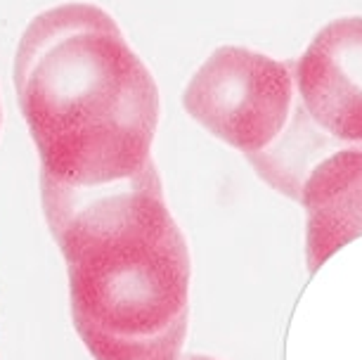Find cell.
<instances>
[{
	"instance_id": "obj_8",
	"label": "cell",
	"mask_w": 362,
	"mask_h": 360,
	"mask_svg": "<svg viewBox=\"0 0 362 360\" xmlns=\"http://www.w3.org/2000/svg\"><path fill=\"white\" fill-rule=\"evenodd\" d=\"M0 126H3V110H0Z\"/></svg>"
},
{
	"instance_id": "obj_2",
	"label": "cell",
	"mask_w": 362,
	"mask_h": 360,
	"mask_svg": "<svg viewBox=\"0 0 362 360\" xmlns=\"http://www.w3.org/2000/svg\"><path fill=\"white\" fill-rule=\"evenodd\" d=\"M69 273L71 318L95 360H177L189 323L187 240L159 168L43 209Z\"/></svg>"
},
{
	"instance_id": "obj_3",
	"label": "cell",
	"mask_w": 362,
	"mask_h": 360,
	"mask_svg": "<svg viewBox=\"0 0 362 360\" xmlns=\"http://www.w3.org/2000/svg\"><path fill=\"white\" fill-rule=\"evenodd\" d=\"M293 69L242 45L216 47L192 74L182 107L197 124L244 157L265 152L293 112Z\"/></svg>"
},
{
	"instance_id": "obj_1",
	"label": "cell",
	"mask_w": 362,
	"mask_h": 360,
	"mask_svg": "<svg viewBox=\"0 0 362 360\" xmlns=\"http://www.w3.org/2000/svg\"><path fill=\"white\" fill-rule=\"evenodd\" d=\"M15 93L40 161L43 209L154 171L159 86L107 10L62 3L26 24Z\"/></svg>"
},
{
	"instance_id": "obj_6",
	"label": "cell",
	"mask_w": 362,
	"mask_h": 360,
	"mask_svg": "<svg viewBox=\"0 0 362 360\" xmlns=\"http://www.w3.org/2000/svg\"><path fill=\"white\" fill-rule=\"evenodd\" d=\"M291 114L293 117L289 119L282 135L265 152L247 159L270 187L298 202V192L305 175L310 173V168L317 161L329 157V145L337 140H332L325 131H320L308 114L303 112V107L293 110Z\"/></svg>"
},
{
	"instance_id": "obj_5",
	"label": "cell",
	"mask_w": 362,
	"mask_h": 360,
	"mask_svg": "<svg viewBox=\"0 0 362 360\" xmlns=\"http://www.w3.org/2000/svg\"><path fill=\"white\" fill-rule=\"evenodd\" d=\"M305 211V268L317 273L362 237V147L334 149L305 175L298 192Z\"/></svg>"
},
{
	"instance_id": "obj_7",
	"label": "cell",
	"mask_w": 362,
	"mask_h": 360,
	"mask_svg": "<svg viewBox=\"0 0 362 360\" xmlns=\"http://www.w3.org/2000/svg\"><path fill=\"white\" fill-rule=\"evenodd\" d=\"M177 360H218V358H211V356H185V358H177Z\"/></svg>"
},
{
	"instance_id": "obj_4",
	"label": "cell",
	"mask_w": 362,
	"mask_h": 360,
	"mask_svg": "<svg viewBox=\"0 0 362 360\" xmlns=\"http://www.w3.org/2000/svg\"><path fill=\"white\" fill-rule=\"evenodd\" d=\"M300 107L337 142H362V15L317 31L293 66Z\"/></svg>"
}]
</instances>
